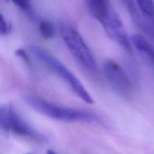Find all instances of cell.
Returning <instances> with one entry per match:
<instances>
[{
  "mask_svg": "<svg viewBox=\"0 0 154 154\" xmlns=\"http://www.w3.org/2000/svg\"><path fill=\"white\" fill-rule=\"evenodd\" d=\"M24 100L35 111L57 120L85 123H91L97 120L96 116L90 111L60 106L38 96H26L24 97Z\"/></svg>",
  "mask_w": 154,
  "mask_h": 154,
  "instance_id": "1",
  "label": "cell"
},
{
  "mask_svg": "<svg viewBox=\"0 0 154 154\" xmlns=\"http://www.w3.org/2000/svg\"><path fill=\"white\" fill-rule=\"evenodd\" d=\"M31 54L38 60L43 63L50 70L55 73L57 76L63 80L68 85L72 88L74 93L81 99L87 104H93V99L87 92L78 78L55 57L51 55L42 48L36 45L29 47Z\"/></svg>",
  "mask_w": 154,
  "mask_h": 154,
  "instance_id": "2",
  "label": "cell"
},
{
  "mask_svg": "<svg viewBox=\"0 0 154 154\" xmlns=\"http://www.w3.org/2000/svg\"><path fill=\"white\" fill-rule=\"evenodd\" d=\"M60 32L65 44L75 60L86 69L94 72L96 65L92 52L78 30L69 23L62 22Z\"/></svg>",
  "mask_w": 154,
  "mask_h": 154,
  "instance_id": "3",
  "label": "cell"
},
{
  "mask_svg": "<svg viewBox=\"0 0 154 154\" xmlns=\"http://www.w3.org/2000/svg\"><path fill=\"white\" fill-rule=\"evenodd\" d=\"M0 129L37 141L44 139L43 135L22 118L11 105L0 106Z\"/></svg>",
  "mask_w": 154,
  "mask_h": 154,
  "instance_id": "4",
  "label": "cell"
},
{
  "mask_svg": "<svg viewBox=\"0 0 154 154\" xmlns=\"http://www.w3.org/2000/svg\"><path fill=\"white\" fill-rule=\"evenodd\" d=\"M103 71L107 81L116 92L123 96L130 94L132 82L120 64L112 60H106L103 63Z\"/></svg>",
  "mask_w": 154,
  "mask_h": 154,
  "instance_id": "5",
  "label": "cell"
},
{
  "mask_svg": "<svg viewBox=\"0 0 154 154\" xmlns=\"http://www.w3.org/2000/svg\"><path fill=\"white\" fill-rule=\"evenodd\" d=\"M108 35L117 42L125 51H132L130 38L128 36L125 27L115 11L112 8L107 17L101 23Z\"/></svg>",
  "mask_w": 154,
  "mask_h": 154,
  "instance_id": "6",
  "label": "cell"
},
{
  "mask_svg": "<svg viewBox=\"0 0 154 154\" xmlns=\"http://www.w3.org/2000/svg\"><path fill=\"white\" fill-rule=\"evenodd\" d=\"M89 12L93 18L102 23L109 14L112 8L109 0H85Z\"/></svg>",
  "mask_w": 154,
  "mask_h": 154,
  "instance_id": "7",
  "label": "cell"
},
{
  "mask_svg": "<svg viewBox=\"0 0 154 154\" xmlns=\"http://www.w3.org/2000/svg\"><path fill=\"white\" fill-rule=\"evenodd\" d=\"M132 46H134L137 51L142 54L154 66V47L141 34H134L130 37Z\"/></svg>",
  "mask_w": 154,
  "mask_h": 154,
  "instance_id": "8",
  "label": "cell"
},
{
  "mask_svg": "<svg viewBox=\"0 0 154 154\" xmlns=\"http://www.w3.org/2000/svg\"><path fill=\"white\" fill-rule=\"evenodd\" d=\"M140 11L145 16L154 17L153 0H135Z\"/></svg>",
  "mask_w": 154,
  "mask_h": 154,
  "instance_id": "9",
  "label": "cell"
},
{
  "mask_svg": "<svg viewBox=\"0 0 154 154\" xmlns=\"http://www.w3.org/2000/svg\"><path fill=\"white\" fill-rule=\"evenodd\" d=\"M39 32L45 39H50L55 35V29L52 23L48 20H42L39 23Z\"/></svg>",
  "mask_w": 154,
  "mask_h": 154,
  "instance_id": "10",
  "label": "cell"
},
{
  "mask_svg": "<svg viewBox=\"0 0 154 154\" xmlns=\"http://www.w3.org/2000/svg\"><path fill=\"white\" fill-rule=\"evenodd\" d=\"M9 1L11 2L13 4L20 8L24 12H26L30 17H35L34 11H33L30 0H9Z\"/></svg>",
  "mask_w": 154,
  "mask_h": 154,
  "instance_id": "11",
  "label": "cell"
},
{
  "mask_svg": "<svg viewBox=\"0 0 154 154\" xmlns=\"http://www.w3.org/2000/svg\"><path fill=\"white\" fill-rule=\"evenodd\" d=\"M16 55L18 56L19 57H20L21 59H23V60H24V62H26L28 65L31 64L30 60L28 57V54H27V53L23 49H18L17 51H16Z\"/></svg>",
  "mask_w": 154,
  "mask_h": 154,
  "instance_id": "12",
  "label": "cell"
},
{
  "mask_svg": "<svg viewBox=\"0 0 154 154\" xmlns=\"http://www.w3.org/2000/svg\"><path fill=\"white\" fill-rule=\"evenodd\" d=\"M8 32V25L4 17L0 13V35L6 34Z\"/></svg>",
  "mask_w": 154,
  "mask_h": 154,
  "instance_id": "13",
  "label": "cell"
},
{
  "mask_svg": "<svg viewBox=\"0 0 154 154\" xmlns=\"http://www.w3.org/2000/svg\"><path fill=\"white\" fill-rule=\"evenodd\" d=\"M48 154H57L55 152L52 151V150H48Z\"/></svg>",
  "mask_w": 154,
  "mask_h": 154,
  "instance_id": "14",
  "label": "cell"
}]
</instances>
